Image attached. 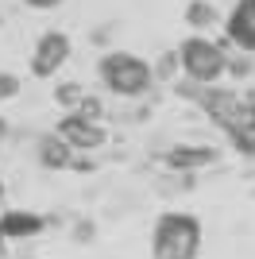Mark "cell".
Returning <instances> with one entry per match:
<instances>
[{"label": "cell", "instance_id": "6da1fadb", "mask_svg": "<svg viewBox=\"0 0 255 259\" xmlns=\"http://www.w3.org/2000/svg\"><path fill=\"white\" fill-rule=\"evenodd\" d=\"M197 248H201V228L193 217H182V213L159 217L155 240H151L155 259H197Z\"/></svg>", "mask_w": 255, "mask_h": 259}, {"label": "cell", "instance_id": "7a4b0ae2", "mask_svg": "<svg viewBox=\"0 0 255 259\" xmlns=\"http://www.w3.org/2000/svg\"><path fill=\"white\" fill-rule=\"evenodd\" d=\"M101 81H105L116 97H143L151 85H155V74L143 58L128 51H116V54H105L101 58Z\"/></svg>", "mask_w": 255, "mask_h": 259}, {"label": "cell", "instance_id": "3957f363", "mask_svg": "<svg viewBox=\"0 0 255 259\" xmlns=\"http://www.w3.org/2000/svg\"><path fill=\"white\" fill-rule=\"evenodd\" d=\"M178 62H182V77L201 89H212V81L228 70L224 43H212V39H201V35H193L178 47Z\"/></svg>", "mask_w": 255, "mask_h": 259}, {"label": "cell", "instance_id": "277c9868", "mask_svg": "<svg viewBox=\"0 0 255 259\" xmlns=\"http://www.w3.org/2000/svg\"><path fill=\"white\" fill-rule=\"evenodd\" d=\"M66 58H70V39L62 31H47V35H39V43L31 51V74L51 77L66 66Z\"/></svg>", "mask_w": 255, "mask_h": 259}, {"label": "cell", "instance_id": "5b68a950", "mask_svg": "<svg viewBox=\"0 0 255 259\" xmlns=\"http://www.w3.org/2000/svg\"><path fill=\"white\" fill-rule=\"evenodd\" d=\"M58 140L70 143L74 151H97V147H105L108 132L101 128V124H93V120H81V116L70 112V116L58 124Z\"/></svg>", "mask_w": 255, "mask_h": 259}, {"label": "cell", "instance_id": "8992f818", "mask_svg": "<svg viewBox=\"0 0 255 259\" xmlns=\"http://www.w3.org/2000/svg\"><path fill=\"white\" fill-rule=\"evenodd\" d=\"M228 43L240 51H255V0H240L228 16Z\"/></svg>", "mask_w": 255, "mask_h": 259}, {"label": "cell", "instance_id": "52a82bcc", "mask_svg": "<svg viewBox=\"0 0 255 259\" xmlns=\"http://www.w3.org/2000/svg\"><path fill=\"white\" fill-rule=\"evenodd\" d=\"M166 162H170V170L190 174V170H201V166L217 162V151L212 147H190V143H182V147H170L166 151Z\"/></svg>", "mask_w": 255, "mask_h": 259}, {"label": "cell", "instance_id": "ba28073f", "mask_svg": "<svg viewBox=\"0 0 255 259\" xmlns=\"http://www.w3.org/2000/svg\"><path fill=\"white\" fill-rule=\"evenodd\" d=\"M42 225H47V221H42L39 213H20V209H16V213H4V217H0V240L39 236V232H42Z\"/></svg>", "mask_w": 255, "mask_h": 259}, {"label": "cell", "instance_id": "9c48e42d", "mask_svg": "<svg viewBox=\"0 0 255 259\" xmlns=\"http://www.w3.org/2000/svg\"><path fill=\"white\" fill-rule=\"evenodd\" d=\"M39 162L47 170H70L74 166V147L58 140V132H51V136L39 140Z\"/></svg>", "mask_w": 255, "mask_h": 259}, {"label": "cell", "instance_id": "30bf717a", "mask_svg": "<svg viewBox=\"0 0 255 259\" xmlns=\"http://www.w3.org/2000/svg\"><path fill=\"white\" fill-rule=\"evenodd\" d=\"M232 143L240 147L244 155H255V101H247V108L240 112V120L232 124Z\"/></svg>", "mask_w": 255, "mask_h": 259}, {"label": "cell", "instance_id": "8fae6325", "mask_svg": "<svg viewBox=\"0 0 255 259\" xmlns=\"http://www.w3.org/2000/svg\"><path fill=\"white\" fill-rule=\"evenodd\" d=\"M186 23H190L193 31H209L212 23H217V8H212L209 0H190V8H186Z\"/></svg>", "mask_w": 255, "mask_h": 259}, {"label": "cell", "instance_id": "7c38bea8", "mask_svg": "<svg viewBox=\"0 0 255 259\" xmlns=\"http://www.w3.org/2000/svg\"><path fill=\"white\" fill-rule=\"evenodd\" d=\"M182 70V62H178V51H170V54H162L159 62L151 66V74H155V81H170V77Z\"/></svg>", "mask_w": 255, "mask_h": 259}, {"label": "cell", "instance_id": "4fadbf2b", "mask_svg": "<svg viewBox=\"0 0 255 259\" xmlns=\"http://www.w3.org/2000/svg\"><path fill=\"white\" fill-rule=\"evenodd\" d=\"M74 116H81V120H93V124H101V116H105V105H101L97 97H89V93H85V97H81V105L74 108Z\"/></svg>", "mask_w": 255, "mask_h": 259}, {"label": "cell", "instance_id": "5bb4252c", "mask_svg": "<svg viewBox=\"0 0 255 259\" xmlns=\"http://www.w3.org/2000/svg\"><path fill=\"white\" fill-rule=\"evenodd\" d=\"M81 97H85V89L77 85V81H66V85L54 89V101H62V105H70V108L81 105Z\"/></svg>", "mask_w": 255, "mask_h": 259}, {"label": "cell", "instance_id": "9a60e30c", "mask_svg": "<svg viewBox=\"0 0 255 259\" xmlns=\"http://www.w3.org/2000/svg\"><path fill=\"white\" fill-rule=\"evenodd\" d=\"M27 4H31V8H42V12H51V8H58L62 0H27Z\"/></svg>", "mask_w": 255, "mask_h": 259}, {"label": "cell", "instance_id": "2e32d148", "mask_svg": "<svg viewBox=\"0 0 255 259\" xmlns=\"http://www.w3.org/2000/svg\"><path fill=\"white\" fill-rule=\"evenodd\" d=\"M4 136H8V120L0 116V140H4Z\"/></svg>", "mask_w": 255, "mask_h": 259}, {"label": "cell", "instance_id": "e0dca14e", "mask_svg": "<svg viewBox=\"0 0 255 259\" xmlns=\"http://www.w3.org/2000/svg\"><path fill=\"white\" fill-rule=\"evenodd\" d=\"M0 197H4V182H0Z\"/></svg>", "mask_w": 255, "mask_h": 259}]
</instances>
